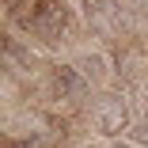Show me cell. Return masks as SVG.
<instances>
[{"label":"cell","instance_id":"obj_1","mask_svg":"<svg viewBox=\"0 0 148 148\" xmlns=\"http://www.w3.org/2000/svg\"><path fill=\"white\" fill-rule=\"evenodd\" d=\"M91 125H95V133L106 137V140L129 137V129H133V110H129L125 95H122V91H103V95H95V99H91Z\"/></svg>","mask_w":148,"mask_h":148},{"label":"cell","instance_id":"obj_2","mask_svg":"<svg viewBox=\"0 0 148 148\" xmlns=\"http://www.w3.org/2000/svg\"><path fill=\"white\" fill-rule=\"evenodd\" d=\"M69 27H72V8L65 4V0H38V8L34 15L23 23V31L27 34H34L42 46H61L65 34H69Z\"/></svg>","mask_w":148,"mask_h":148},{"label":"cell","instance_id":"obj_3","mask_svg":"<svg viewBox=\"0 0 148 148\" xmlns=\"http://www.w3.org/2000/svg\"><path fill=\"white\" fill-rule=\"evenodd\" d=\"M87 95H91V84H87L76 65H49V99L57 103H84Z\"/></svg>","mask_w":148,"mask_h":148},{"label":"cell","instance_id":"obj_4","mask_svg":"<svg viewBox=\"0 0 148 148\" xmlns=\"http://www.w3.org/2000/svg\"><path fill=\"white\" fill-rule=\"evenodd\" d=\"M4 65L12 69V72H38L42 69V53L34 49V46H27L23 38H15V34H8L4 38Z\"/></svg>","mask_w":148,"mask_h":148},{"label":"cell","instance_id":"obj_5","mask_svg":"<svg viewBox=\"0 0 148 148\" xmlns=\"http://www.w3.org/2000/svg\"><path fill=\"white\" fill-rule=\"evenodd\" d=\"M76 72L91 84V87H99V84H106L110 80V72H114V65H110V57L103 53V49H84V53H76Z\"/></svg>","mask_w":148,"mask_h":148}]
</instances>
